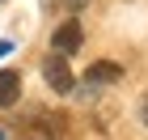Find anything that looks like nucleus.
I'll return each mask as SVG.
<instances>
[{
  "label": "nucleus",
  "mask_w": 148,
  "mask_h": 140,
  "mask_svg": "<svg viewBox=\"0 0 148 140\" xmlns=\"http://www.w3.org/2000/svg\"><path fill=\"white\" fill-rule=\"evenodd\" d=\"M21 136H30V140H64L68 136V119L59 110H30L25 123H21Z\"/></svg>",
  "instance_id": "f257e3e1"
},
{
  "label": "nucleus",
  "mask_w": 148,
  "mask_h": 140,
  "mask_svg": "<svg viewBox=\"0 0 148 140\" xmlns=\"http://www.w3.org/2000/svg\"><path fill=\"white\" fill-rule=\"evenodd\" d=\"M42 77L51 81L55 93H68L72 85H76V77H72V68H68V55H55V51L42 59Z\"/></svg>",
  "instance_id": "f03ea898"
},
{
  "label": "nucleus",
  "mask_w": 148,
  "mask_h": 140,
  "mask_svg": "<svg viewBox=\"0 0 148 140\" xmlns=\"http://www.w3.org/2000/svg\"><path fill=\"white\" fill-rule=\"evenodd\" d=\"M80 43H85V30H80V21H76V17H72V21H64L55 34H51V47H55V55H68V51H76Z\"/></svg>",
  "instance_id": "7ed1b4c3"
},
{
  "label": "nucleus",
  "mask_w": 148,
  "mask_h": 140,
  "mask_svg": "<svg viewBox=\"0 0 148 140\" xmlns=\"http://www.w3.org/2000/svg\"><path fill=\"white\" fill-rule=\"evenodd\" d=\"M123 77V68L114 64V59H97V64H89L85 68V85H110Z\"/></svg>",
  "instance_id": "20e7f679"
},
{
  "label": "nucleus",
  "mask_w": 148,
  "mask_h": 140,
  "mask_svg": "<svg viewBox=\"0 0 148 140\" xmlns=\"http://www.w3.org/2000/svg\"><path fill=\"white\" fill-rule=\"evenodd\" d=\"M17 98H21V77L4 68L0 72V106H17Z\"/></svg>",
  "instance_id": "39448f33"
},
{
  "label": "nucleus",
  "mask_w": 148,
  "mask_h": 140,
  "mask_svg": "<svg viewBox=\"0 0 148 140\" xmlns=\"http://www.w3.org/2000/svg\"><path fill=\"white\" fill-rule=\"evenodd\" d=\"M140 119H144V123H148V98H144V102H140Z\"/></svg>",
  "instance_id": "423d86ee"
},
{
  "label": "nucleus",
  "mask_w": 148,
  "mask_h": 140,
  "mask_svg": "<svg viewBox=\"0 0 148 140\" xmlns=\"http://www.w3.org/2000/svg\"><path fill=\"white\" fill-rule=\"evenodd\" d=\"M85 4H89V0H68V9H85Z\"/></svg>",
  "instance_id": "0eeeda50"
},
{
  "label": "nucleus",
  "mask_w": 148,
  "mask_h": 140,
  "mask_svg": "<svg viewBox=\"0 0 148 140\" xmlns=\"http://www.w3.org/2000/svg\"><path fill=\"white\" fill-rule=\"evenodd\" d=\"M0 140H4V132H0Z\"/></svg>",
  "instance_id": "6e6552de"
}]
</instances>
